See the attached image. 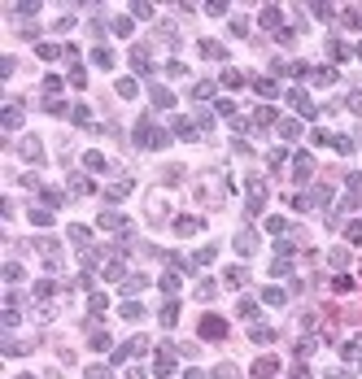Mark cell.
I'll return each instance as SVG.
<instances>
[{
  "mask_svg": "<svg viewBox=\"0 0 362 379\" xmlns=\"http://www.w3.org/2000/svg\"><path fill=\"white\" fill-rule=\"evenodd\" d=\"M135 144H140V148H162V144H166V131L153 127L149 118H140V127H135Z\"/></svg>",
  "mask_w": 362,
  "mask_h": 379,
  "instance_id": "1",
  "label": "cell"
},
{
  "mask_svg": "<svg viewBox=\"0 0 362 379\" xmlns=\"http://www.w3.org/2000/svg\"><path fill=\"white\" fill-rule=\"evenodd\" d=\"M201 336L223 340V336H227V323H223V318H214V314H205V318H201Z\"/></svg>",
  "mask_w": 362,
  "mask_h": 379,
  "instance_id": "2",
  "label": "cell"
},
{
  "mask_svg": "<svg viewBox=\"0 0 362 379\" xmlns=\"http://www.w3.org/2000/svg\"><path fill=\"white\" fill-rule=\"evenodd\" d=\"M293 166H297V170H293V174H297V179H301V183H306V179H310V174H314V162H310V157H306V153H297V162H293Z\"/></svg>",
  "mask_w": 362,
  "mask_h": 379,
  "instance_id": "3",
  "label": "cell"
},
{
  "mask_svg": "<svg viewBox=\"0 0 362 379\" xmlns=\"http://www.w3.org/2000/svg\"><path fill=\"white\" fill-rule=\"evenodd\" d=\"M236 249H240L244 257H249V253L258 249V231H240V236H236Z\"/></svg>",
  "mask_w": 362,
  "mask_h": 379,
  "instance_id": "4",
  "label": "cell"
},
{
  "mask_svg": "<svg viewBox=\"0 0 362 379\" xmlns=\"http://www.w3.org/2000/svg\"><path fill=\"white\" fill-rule=\"evenodd\" d=\"M275 370H279V362H275V358H258V362H253V375H258V379L275 375Z\"/></svg>",
  "mask_w": 362,
  "mask_h": 379,
  "instance_id": "5",
  "label": "cell"
},
{
  "mask_svg": "<svg viewBox=\"0 0 362 379\" xmlns=\"http://www.w3.org/2000/svg\"><path fill=\"white\" fill-rule=\"evenodd\" d=\"M22 127V105H9L5 109V131H18Z\"/></svg>",
  "mask_w": 362,
  "mask_h": 379,
  "instance_id": "6",
  "label": "cell"
},
{
  "mask_svg": "<svg viewBox=\"0 0 362 379\" xmlns=\"http://www.w3.org/2000/svg\"><path fill=\"white\" fill-rule=\"evenodd\" d=\"M175 231H179V236H197V231H201V222H197V218H179V222H175Z\"/></svg>",
  "mask_w": 362,
  "mask_h": 379,
  "instance_id": "7",
  "label": "cell"
},
{
  "mask_svg": "<svg viewBox=\"0 0 362 379\" xmlns=\"http://www.w3.org/2000/svg\"><path fill=\"white\" fill-rule=\"evenodd\" d=\"M170 370H175V358H170V349H162V358H157V375H170Z\"/></svg>",
  "mask_w": 362,
  "mask_h": 379,
  "instance_id": "8",
  "label": "cell"
},
{
  "mask_svg": "<svg viewBox=\"0 0 362 379\" xmlns=\"http://www.w3.org/2000/svg\"><path fill=\"white\" fill-rule=\"evenodd\" d=\"M153 105L157 109H170V105H175V96H170L166 87H153Z\"/></svg>",
  "mask_w": 362,
  "mask_h": 379,
  "instance_id": "9",
  "label": "cell"
},
{
  "mask_svg": "<svg viewBox=\"0 0 362 379\" xmlns=\"http://www.w3.org/2000/svg\"><path fill=\"white\" fill-rule=\"evenodd\" d=\"M22 157H31V162H40V157H44V148H40V140H22Z\"/></svg>",
  "mask_w": 362,
  "mask_h": 379,
  "instance_id": "10",
  "label": "cell"
},
{
  "mask_svg": "<svg viewBox=\"0 0 362 379\" xmlns=\"http://www.w3.org/2000/svg\"><path fill=\"white\" fill-rule=\"evenodd\" d=\"M201 57H214V61H223V44L205 40V44H201Z\"/></svg>",
  "mask_w": 362,
  "mask_h": 379,
  "instance_id": "11",
  "label": "cell"
},
{
  "mask_svg": "<svg viewBox=\"0 0 362 379\" xmlns=\"http://www.w3.org/2000/svg\"><path fill=\"white\" fill-rule=\"evenodd\" d=\"M262 296H266V305H284V301H288V292H284V288H266Z\"/></svg>",
  "mask_w": 362,
  "mask_h": 379,
  "instance_id": "12",
  "label": "cell"
},
{
  "mask_svg": "<svg viewBox=\"0 0 362 379\" xmlns=\"http://www.w3.org/2000/svg\"><path fill=\"white\" fill-rule=\"evenodd\" d=\"M262 26H271V31L279 35V9H262Z\"/></svg>",
  "mask_w": 362,
  "mask_h": 379,
  "instance_id": "13",
  "label": "cell"
},
{
  "mask_svg": "<svg viewBox=\"0 0 362 379\" xmlns=\"http://www.w3.org/2000/svg\"><path fill=\"white\" fill-rule=\"evenodd\" d=\"M70 192H79V196H88V192H92V183H88V179H83V174H75V179H70Z\"/></svg>",
  "mask_w": 362,
  "mask_h": 379,
  "instance_id": "14",
  "label": "cell"
},
{
  "mask_svg": "<svg viewBox=\"0 0 362 379\" xmlns=\"http://www.w3.org/2000/svg\"><path fill=\"white\" fill-rule=\"evenodd\" d=\"M144 283H149V279H144V275H140V279H122V292H127V296H135V292H140V288H144Z\"/></svg>",
  "mask_w": 362,
  "mask_h": 379,
  "instance_id": "15",
  "label": "cell"
},
{
  "mask_svg": "<svg viewBox=\"0 0 362 379\" xmlns=\"http://www.w3.org/2000/svg\"><path fill=\"white\" fill-rule=\"evenodd\" d=\"M122 318H131V323H135V318H144V305L127 301V305H122Z\"/></svg>",
  "mask_w": 362,
  "mask_h": 379,
  "instance_id": "16",
  "label": "cell"
},
{
  "mask_svg": "<svg viewBox=\"0 0 362 379\" xmlns=\"http://www.w3.org/2000/svg\"><path fill=\"white\" fill-rule=\"evenodd\" d=\"M314 83H318V87H328V83H336V70H314Z\"/></svg>",
  "mask_w": 362,
  "mask_h": 379,
  "instance_id": "17",
  "label": "cell"
},
{
  "mask_svg": "<svg viewBox=\"0 0 362 379\" xmlns=\"http://www.w3.org/2000/svg\"><path fill=\"white\" fill-rule=\"evenodd\" d=\"M279 135H284V140H297V135H301V127H297V122H279Z\"/></svg>",
  "mask_w": 362,
  "mask_h": 379,
  "instance_id": "18",
  "label": "cell"
},
{
  "mask_svg": "<svg viewBox=\"0 0 362 379\" xmlns=\"http://www.w3.org/2000/svg\"><path fill=\"white\" fill-rule=\"evenodd\" d=\"M175 135H184V140H197V135H192V122H188V118H179V122H175Z\"/></svg>",
  "mask_w": 362,
  "mask_h": 379,
  "instance_id": "19",
  "label": "cell"
},
{
  "mask_svg": "<svg viewBox=\"0 0 362 379\" xmlns=\"http://www.w3.org/2000/svg\"><path fill=\"white\" fill-rule=\"evenodd\" d=\"M92 61H96V65H114V53H110V48H96V53H92Z\"/></svg>",
  "mask_w": 362,
  "mask_h": 379,
  "instance_id": "20",
  "label": "cell"
},
{
  "mask_svg": "<svg viewBox=\"0 0 362 379\" xmlns=\"http://www.w3.org/2000/svg\"><path fill=\"white\" fill-rule=\"evenodd\" d=\"M236 375H240V370H236V366H231V362H223V366H219V370H214V379H236Z\"/></svg>",
  "mask_w": 362,
  "mask_h": 379,
  "instance_id": "21",
  "label": "cell"
},
{
  "mask_svg": "<svg viewBox=\"0 0 362 379\" xmlns=\"http://www.w3.org/2000/svg\"><path fill=\"white\" fill-rule=\"evenodd\" d=\"M118 96H135V79H118Z\"/></svg>",
  "mask_w": 362,
  "mask_h": 379,
  "instance_id": "22",
  "label": "cell"
},
{
  "mask_svg": "<svg viewBox=\"0 0 362 379\" xmlns=\"http://www.w3.org/2000/svg\"><path fill=\"white\" fill-rule=\"evenodd\" d=\"M83 162H88V170H105V157H100V153H88Z\"/></svg>",
  "mask_w": 362,
  "mask_h": 379,
  "instance_id": "23",
  "label": "cell"
},
{
  "mask_svg": "<svg viewBox=\"0 0 362 379\" xmlns=\"http://www.w3.org/2000/svg\"><path fill=\"white\" fill-rule=\"evenodd\" d=\"M31 222H40V227H48V222H53V214H48V209H31Z\"/></svg>",
  "mask_w": 362,
  "mask_h": 379,
  "instance_id": "24",
  "label": "cell"
},
{
  "mask_svg": "<svg viewBox=\"0 0 362 379\" xmlns=\"http://www.w3.org/2000/svg\"><path fill=\"white\" fill-rule=\"evenodd\" d=\"M175 318H179V305H166V310H162V323L175 327Z\"/></svg>",
  "mask_w": 362,
  "mask_h": 379,
  "instance_id": "25",
  "label": "cell"
},
{
  "mask_svg": "<svg viewBox=\"0 0 362 379\" xmlns=\"http://www.w3.org/2000/svg\"><path fill=\"white\" fill-rule=\"evenodd\" d=\"M227 283H231V288H240V283H244V271H240V266H231V271H227Z\"/></svg>",
  "mask_w": 362,
  "mask_h": 379,
  "instance_id": "26",
  "label": "cell"
},
{
  "mask_svg": "<svg viewBox=\"0 0 362 379\" xmlns=\"http://www.w3.org/2000/svg\"><path fill=\"white\" fill-rule=\"evenodd\" d=\"M253 122H275V109H271V105H262L258 113H253Z\"/></svg>",
  "mask_w": 362,
  "mask_h": 379,
  "instance_id": "27",
  "label": "cell"
},
{
  "mask_svg": "<svg viewBox=\"0 0 362 379\" xmlns=\"http://www.w3.org/2000/svg\"><path fill=\"white\" fill-rule=\"evenodd\" d=\"M240 318H258V301H240Z\"/></svg>",
  "mask_w": 362,
  "mask_h": 379,
  "instance_id": "28",
  "label": "cell"
},
{
  "mask_svg": "<svg viewBox=\"0 0 362 379\" xmlns=\"http://www.w3.org/2000/svg\"><path fill=\"white\" fill-rule=\"evenodd\" d=\"M266 231H275V236H284V231H288V222H284V218H271V222H266Z\"/></svg>",
  "mask_w": 362,
  "mask_h": 379,
  "instance_id": "29",
  "label": "cell"
},
{
  "mask_svg": "<svg viewBox=\"0 0 362 379\" xmlns=\"http://www.w3.org/2000/svg\"><path fill=\"white\" fill-rule=\"evenodd\" d=\"M214 292H219V288H214V283H209V279H205V283H201V288H197V296H201V301H209V296H214Z\"/></svg>",
  "mask_w": 362,
  "mask_h": 379,
  "instance_id": "30",
  "label": "cell"
},
{
  "mask_svg": "<svg viewBox=\"0 0 362 379\" xmlns=\"http://www.w3.org/2000/svg\"><path fill=\"white\" fill-rule=\"evenodd\" d=\"M70 240L75 244H88V227H70Z\"/></svg>",
  "mask_w": 362,
  "mask_h": 379,
  "instance_id": "31",
  "label": "cell"
},
{
  "mask_svg": "<svg viewBox=\"0 0 362 379\" xmlns=\"http://www.w3.org/2000/svg\"><path fill=\"white\" fill-rule=\"evenodd\" d=\"M345 236H349V244H362V227H358V222H353V227L345 231Z\"/></svg>",
  "mask_w": 362,
  "mask_h": 379,
  "instance_id": "32",
  "label": "cell"
},
{
  "mask_svg": "<svg viewBox=\"0 0 362 379\" xmlns=\"http://www.w3.org/2000/svg\"><path fill=\"white\" fill-rule=\"evenodd\" d=\"M349 109H353V113H362V92H353V96H349Z\"/></svg>",
  "mask_w": 362,
  "mask_h": 379,
  "instance_id": "33",
  "label": "cell"
},
{
  "mask_svg": "<svg viewBox=\"0 0 362 379\" xmlns=\"http://www.w3.org/2000/svg\"><path fill=\"white\" fill-rule=\"evenodd\" d=\"M88 379H110V375H105V366H92V370H88Z\"/></svg>",
  "mask_w": 362,
  "mask_h": 379,
  "instance_id": "34",
  "label": "cell"
},
{
  "mask_svg": "<svg viewBox=\"0 0 362 379\" xmlns=\"http://www.w3.org/2000/svg\"><path fill=\"white\" fill-rule=\"evenodd\" d=\"M18 379H35V375H18Z\"/></svg>",
  "mask_w": 362,
  "mask_h": 379,
  "instance_id": "35",
  "label": "cell"
}]
</instances>
